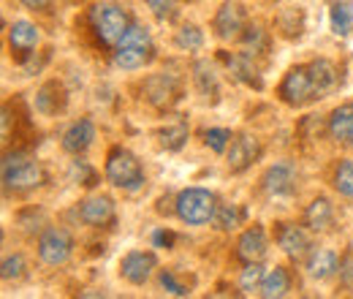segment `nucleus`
<instances>
[{
  "label": "nucleus",
  "mask_w": 353,
  "mask_h": 299,
  "mask_svg": "<svg viewBox=\"0 0 353 299\" xmlns=\"http://www.w3.org/2000/svg\"><path fill=\"white\" fill-rule=\"evenodd\" d=\"M71 180H79V185H95V169L90 166L88 161H82L79 155H77V161L71 164Z\"/></svg>",
  "instance_id": "nucleus-37"
},
{
  "label": "nucleus",
  "mask_w": 353,
  "mask_h": 299,
  "mask_svg": "<svg viewBox=\"0 0 353 299\" xmlns=\"http://www.w3.org/2000/svg\"><path fill=\"white\" fill-rule=\"evenodd\" d=\"M92 139H95V126H92V120L82 117V120H77V123H71L65 128V133H63V150L71 153V155H82L85 150H90Z\"/></svg>",
  "instance_id": "nucleus-18"
},
{
  "label": "nucleus",
  "mask_w": 353,
  "mask_h": 299,
  "mask_svg": "<svg viewBox=\"0 0 353 299\" xmlns=\"http://www.w3.org/2000/svg\"><path fill=\"white\" fill-rule=\"evenodd\" d=\"M46 180L44 166L30 158L28 153L22 150H14V153H6L3 155V188L11 193H25V191H33L39 188Z\"/></svg>",
  "instance_id": "nucleus-2"
},
{
  "label": "nucleus",
  "mask_w": 353,
  "mask_h": 299,
  "mask_svg": "<svg viewBox=\"0 0 353 299\" xmlns=\"http://www.w3.org/2000/svg\"><path fill=\"white\" fill-rule=\"evenodd\" d=\"M223 63L228 66L234 79H239L242 85L253 87V90H264V79H261V71L256 66V57H250L248 52H223Z\"/></svg>",
  "instance_id": "nucleus-13"
},
{
  "label": "nucleus",
  "mask_w": 353,
  "mask_h": 299,
  "mask_svg": "<svg viewBox=\"0 0 353 299\" xmlns=\"http://www.w3.org/2000/svg\"><path fill=\"white\" fill-rule=\"evenodd\" d=\"M161 289H163L166 294H172V297H188V294H190V289L176 278L172 269H163V272H161Z\"/></svg>",
  "instance_id": "nucleus-35"
},
{
  "label": "nucleus",
  "mask_w": 353,
  "mask_h": 299,
  "mask_svg": "<svg viewBox=\"0 0 353 299\" xmlns=\"http://www.w3.org/2000/svg\"><path fill=\"white\" fill-rule=\"evenodd\" d=\"M174 44L176 49H182V52H199L204 46V33H201L199 25H182L176 30Z\"/></svg>",
  "instance_id": "nucleus-30"
},
{
  "label": "nucleus",
  "mask_w": 353,
  "mask_h": 299,
  "mask_svg": "<svg viewBox=\"0 0 353 299\" xmlns=\"http://www.w3.org/2000/svg\"><path fill=\"white\" fill-rule=\"evenodd\" d=\"M332 182H334L337 193H343L345 199H353V158H345L337 164Z\"/></svg>",
  "instance_id": "nucleus-31"
},
{
  "label": "nucleus",
  "mask_w": 353,
  "mask_h": 299,
  "mask_svg": "<svg viewBox=\"0 0 353 299\" xmlns=\"http://www.w3.org/2000/svg\"><path fill=\"white\" fill-rule=\"evenodd\" d=\"M329 136L334 142H348L353 131V104H343L329 115Z\"/></svg>",
  "instance_id": "nucleus-25"
},
{
  "label": "nucleus",
  "mask_w": 353,
  "mask_h": 299,
  "mask_svg": "<svg viewBox=\"0 0 353 299\" xmlns=\"http://www.w3.org/2000/svg\"><path fill=\"white\" fill-rule=\"evenodd\" d=\"M172 242H174V234L172 231H166V229L152 231V245L155 248H172Z\"/></svg>",
  "instance_id": "nucleus-39"
},
{
  "label": "nucleus",
  "mask_w": 353,
  "mask_h": 299,
  "mask_svg": "<svg viewBox=\"0 0 353 299\" xmlns=\"http://www.w3.org/2000/svg\"><path fill=\"white\" fill-rule=\"evenodd\" d=\"M310 77H312V85H315L318 98L337 87V68H334V63L326 60V57H318V60L310 63Z\"/></svg>",
  "instance_id": "nucleus-22"
},
{
  "label": "nucleus",
  "mask_w": 353,
  "mask_h": 299,
  "mask_svg": "<svg viewBox=\"0 0 353 299\" xmlns=\"http://www.w3.org/2000/svg\"><path fill=\"white\" fill-rule=\"evenodd\" d=\"M131 14L117 3H98L90 8V28H92L95 39L109 49H114L123 41V36L131 30Z\"/></svg>",
  "instance_id": "nucleus-1"
},
{
  "label": "nucleus",
  "mask_w": 353,
  "mask_h": 299,
  "mask_svg": "<svg viewBox=\"0 0 353 299\" xmlns=\"http://www.w3.org/2000/svg\"><path fill=\"white\" fill-rule=\"evenodd\" d=\"M340 269V258L329 248H312L307 253V275L312 280H326Z\"/></svg>",
  "instance_id": "nucleus-19"
},
{
  "label": "nucleus",
  "mask_w": 353,
  "mask_h": 299,
  "mask_svg": "<svg viewBox=\"0 0 353 299\" xmlns=\"http://www.w3.org/2000/svg\"><path fill=\"white\" fill-rule=\"evenodd\" d=\"M329 22L337 36H348L353 30V6L348 0H334L329 8Z\"/></svg>",
  "instance_id": "nucleus-27"
},
{
  "label": "nucleus",
  "mask_w": 353,
  "mask_h": 299,
  "mask_svg": "<svg viewBox=\"0 0 353 299\" xmlns=\"http://www.w3.org/2000/svg\"><path fill=\"white\" fill-rule=\"evenodd\" d=\"M19 3L30 11H49V6H52V0H19Z\"/></svg>",
  "instance_id": "nucleus-40"
},
{
  "label": "nucleus",
  "mask_w": 353,
  "mask_h": 299,
  "mask_svg": "<svg viewBox=\"0 0 353 299\" xmlns=\"http://www.w3.org/2000/svg\"><path fill=\"white\" fill-rule=\"evenodd\" d=\"M218 207V196L207 188H185L176 196V218L188 226H204L215 220Z\"/></svg>",
  "instance_id": "nucleus-4"
},
{
  "label": "nucleus",
  "mask_w": 353,
  "mask_h": 299,
  "mask_svg": "<svg viewBox=\"0 0 353 299\" xmlns=\"http://www.w3.org/2000/svg\"><path fill=\"white\" fill-rule=\"evenodd\" d=\"M215 226L221 231H234L242 226V210L236 204H221L215 213Z\"/></svg>",
  "instance_id": "nucleus-32"
},
{
  "label": "nucleus",
  "mask_w": 353,
  "mask_h": 299,
  "mask_svg": "<svg viewBox=\"0 0 353 299\" xmlns=\"http://www.w3.org/2000/svg\"><path fill=\"white\" fill-rule=\"evenodd\" d=\"M264 269H261V261H250L245 264L242 275H239V291L242 294H261V283H264Z\"/></svg>",
  "instance_id": "nucleus-29"
},
{
  "label": "nucleus",
  "mask_w": 353,
  "mask_h": 299,
  "mask_svg": "<svg viewBox=\"0 0 353 299\" xmlns=\"http://www.w3.org/2000/svg\"><path fill=\"white\" fill-rule=\"evenodd\" d=\"M155 60V41L144 25L133 22L123 41L114 46V66L123 71H139Z\"/></svg>",
  "instance_id": "nucleus-3"
},
{
  "label": "nucleus",
  "mask_w": 353,
  "mask_h": 299,
  "mask_svg": "<svg viewBox=\"0 0 353 299\" xmlns=\"http://www.w3.org/2000/svg\"><path fill=\"white\" fill-rule=\"evenodd\" d=\"M269 253V237H266V229L261 223H253L250 229H245L236 240V256L242 258L245 264L250 261H264Z\"/></svg>",
  "instance_id": "nucleus-14"
},
{
  "label": "nucleus",
  "mask_w": 353,
  "mask_h": 299,
  "mask_svg": "<svg viewBox=\"0 0 353 299\" xmlns=\"http://www.w3.org/2000/svg\"><path fill=\"white\" fill-rule=\"evenodd\" d=\"M144 3L150 6L155 19H161V22H172L176 17V0H144Z\"/></svg>",
  "instance_id": "nucleus-36"
},
{
  "label": "nucleus",
  "mask_w": 353,
  "mask_h": 299,
  "mask_svg": "<svg viewBox=\"0 0 353 299\" xmlns=\"http://www.w3.org/2000/svg\"><path fill=\"white\" fill-rule=\"evenodd\" d=\"M305 226L310 231H329L334 226V207L326 196L310 202V207L305 210Z\"/></svg>",
  "instance_id": "nucleus-21"
},
{
  "label": "nucleus",
  "mask_w": 353,
  "mask_h": 299,
  "mask_svg": "<svg viewBox=\"0 0 353 299\" xmlns=\"http://www.w3.org/2000/svg\"><path fill=\"white\" fill-rule=\"evenodd\" d=\"M239 41H242V52H248L250 57H259L269 49V33L261 25H248Z\"/></svg>",
  "instance_id": "nucleus-28"
},
{
  "label": "nucleus",
  "mask_w": 353,
  "mask_h": 299,
  "mask_svg": "<svg viewBox=\"0 0 353 299\" xmlns=\"http://www.w3.org/2000/svg\"><path fill=\"white\" fill-rule=\"evenodd\" d=\"M39 41H41V33H39V28H36L33 22H28V19L11 22V28H8V46H11V52H17L22 60L33 55V49L39 46Z\"/></svg>",
  "instance_id": "nucleus-17"
},
{
  "label": "nucleus",
  "mask_w": 353,
  "mask_h": 299,
  "mask_svg": "<svg viewBox=\"0 0 353 299\" xmlns=\"http://www.w3.org/2000/svg\"><path fill=\"white\" fill-rule=\"evenodd\" d=\"M36 109L41 115H46V117L63 112L65 109V93H63V87L57 85V82H46L39 90V95H36Z\"/></svg>",
  "instance_id": "nucleus-23"
},
{
  "label": "nucleus",
  "mask_w": 353,
  "mask_h": 299,
  "mask_svg": "<svg viewBox=\"0 0 353 299\" xmlns=\"http://www.w3.org/2000/svg\"><path fill=\"white\" fill-rule=\"evenodd\" d=\"M74 253V237L63 226H46L39 237V256L49 267L65 264Z\"/></svg>",
  "instance_id": "nucleus-7"
},
{
  "label": "nucleus",
  "mask_w": 353,
  "mask_h": 299,
  "mask_svg": "<svg viewBox=\"0 0 353 299\" xmlns=\"http://www.w3.org/2000/svg\"><path fill=\"white\" fill-rule=\"evenodd\" d=\"M155 269H158V256L152 251H131L120 261V275L131 286H144Z\"/></svg>",
  "instance_id": "nucleus-12"
},
{
  "label": "nucleus",
  "mask_w": 353,
  "mask_h": 299,
  "mask_svg": "<svg viewBox=\"0 0 353 299\" xmlns=\"http://www.w3.org/2000/svg\"><path fill=\"white\" fill-rule=\"evenodd\" d=\"M25 269H28V261L22 253H14V256H6L3 258V280L6 283H11V280H19L22 275H25Z\"/></svg>",
  "instance_id": "nucleus-33"
},
{
  "label": "nucleus",
  "mask_w": 353,
  "mask_h": 299,
  "mask_svg": "<svg viewBox=\"0 0 353 299\" xmlns=\"http://www.w3.org/2000/svg\"><path fill=\"white\" fill-rule=\"evenodd\" d=\"M277 245H280V251H283L285 256L294 258V261L307 258V253L312 251V248H310L307 231H305L302 226H296V223H283V226L277 229Z\"/></svg>",
  "instance_id": "nucleus-16"
},
{
  "label": "nucleus",
  "mask_w": 353,
  "mask_h": 299,
  "mask_svg": "<svg viewBox=\"0 0 353 299\" xmlns=\"http://www.w3.org/2000/svg\"><path fill=\"white\" fill-rule=\"evenodd\" d=\"M188 123L182 120V117H172V120H166V126L158 131V139H161V144L169 150V153H176V150H182V144L188 142Z\"/></svg>",
  "instance_id": "nucleus-26"
},
{
  "label": "nucleus",
  "mask_w": 353,
  "mask_h": 299,
  "mask_svg": "<svg viewBox=\"0 0 353 299\" xmlns=\"http://www.w3.org/2000/svg\"><path fill=\"white\" fill-rule=\"evenodd\" d=\"M79 218H82V223H88L90 229H109L114 223V218H117L114 202L109 196H103V193L88 196L82 202V207H79Z\"/></svg>",
  "instance_id": "nucleus-15"
},
{
  "label": "nucleus",
  "mask_w": 353,
  "mask_h": 299,
  "mask_svg": "<svg viewBox=\"0 0 353 299\" xmlns=\"http://www.w3.org/2000/svg\"><path fill=\"white\" fill-rule=\"evenodd\" d=\"M193 82H196V90L204 98L218 101V95H221V77H218V68L210 60H196L193 63Z\"/></svg>",
  "instance_id": "nucleus-20"
},
{
  "label": "nucleus",
  "mask_w": 353,
  "mask_h": 299,
  "mask_svg": "<svg viewBox=\"0 0 353 299\" xmlns=\"http://www.w3.org/2000/svg\"><path fill=\"white\" fill-rule=\"evenodd\" d=\"M277 95H280L283 104H288L294 109H299V106H305L310 101H315L318 93H315L312 77H310V66H294L283 77V82L277 87Z\"/></svg>",
  "instance_id": "nucleus-6"
},
{
  "label": "nucleus",
  "mask_w": 353,
  "mask_h": 299,
  "mask_svg": "<svg viewBox=\"0 0 353 299\" xmlns=\"http://www.w3.org/2000/svg\"><path fill=\"white\" fill-rule=\"evenodd\" d=\"M248 28V11L239 0H225L221 3V8L215 11L212 19V30L221 41H239L242 33Z\"/></svg>",
  "instance_id": "nucleus-8"
},
{
  "label": "nucleus",
  "mask_w": 353,
  "mask_h": 299,
  "mask_svg": "<svg viewBox=\"0 0 353 299\" xmlns=\"http://www.w3.org/2000/svg\"><path fill=\"white\" fill-rule=\"evenodd\" d=\"M144 98L155 109H172L179 98V79L174 74H152L144 82Z\"/></svg>",
  "instance_id": "nucleus-11"
},
{
  "label": "nucleus",
  "mask_w": 353,
  "mask_h": 299,
  "mask_svg": "<svg viewBox=\"0 0 353 299\" xmlns=\"http://www.w3.org/2000/svg\"><path fill=\"white\" fill-rule=\"evenodd\" d=\"M231 131L228 128H210L204 131V144L212 150V153H225L228 144H231Z\"/></svg>",
  "instance_id": "nucleus-34"
},
{
  "label": "nucleus",
  "mask_w": 353,
  "mask_h": 299,
  "mask_svg": "<svg viewBox=\"0 0 353 299\" xmlns=\"http://www.w3.org/2000/svg\"><path fill=\"white\" fill-rule=\"evenodd\" d=\"M261 150L264 147H261L259 136H253V133H236L231 139L228 150H225V164H228V169L234 171V174H242V171L250 169L261 158Z\"/></svg>",
  "instance_id": "nucleus-9"
},
{
  "label": "nucleus",
  "mask_w": 353,
  "mask_h": 299,
  "mask_svg": "<svg viewBox=\"0 0 353 299\" xmlns=\"http://www.w3.org/2000/svg\"><path fill=\"white\" fill-rule=\"evenodd\" d=\"M106 180L114 188L123 191H139L144 185V169L139 158L125 147H112L106 155Z\"/></svg>",
  "instance_id": "nucleus-5"
},
{
  "label": "nucleus",
  "mask_w": 353,
  "mask_h": 299,
  "mask_svg": "<svg viewBox=\"0 0 353 299\" xmlns=\"http://www.w3.org/2000/svg\"><path fill=\"white\" fill-rule=\"evenodd\" d=\"M261 188H264L266 196L272 199H283V196H291L296 191V166L288 164V161H277L264 171L261 177Z\"/></svg>",
  "instance_id": "nucleus-10"
},
{
  "label": "nucleus",
  "mask_w": 353,
  "mask_h": 299,
  "mask_svg": "<svg viewBox=\"0 0 353 299\" xmlns=\"http://www.w3.org/2000/svg\"><path fill=\"white\" fill-rule=\"evenodd\" d=\"M340 280H343V286H348L353 289V253H345V256L340 258Z\"/></svg>",
  "instance_id": "nucleus-38"
},
{
  "label": "nucleus",
  "mask_w": 353,
  "mask_h": 299,
  "mask_svg": "<svg viewBox=\"0 0 353 299\" xmlns=\"http://www.w3.org/2000/svg\"><path fill=\"white\" fill-rule=\"evenodd\" d=\"M348 144L353 147V131H351V136H348Z\"/></svg>",
  "instance_id": "nucleus-41"
},
{
  "label": "nucleus",
  "mask_w": 353,
  "mask_h": 299,
  "mask_svg": "<svg viewBox=\"0 0 353 299\" xmlns=\"http://www.w3.org/2000/svg\"><path fill=\"white\" fill-rule=\"evenodd\" d=\"M291 291V275L285 267H274L264 275V283H261V297L266 299H280Z\"/></svg>",
  "instance_id": "nucleus-24"
}]
</instances>
